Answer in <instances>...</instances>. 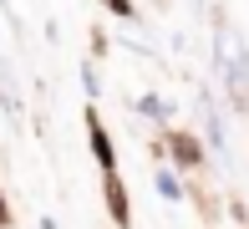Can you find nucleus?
I'll return each instance as SVG.
<instances>
[{
  "instance_id": "nucleus-1",
  "label": "nucleus",
  "mask_w": 249,
  "mask_h": 229,
  "mask_svg": "<svg viewBox=\"0 0 249 229\" xmlns=\"http://www.w3.org/2000/svg\"><path fill=\"white\" fill-rule=\"evenodd\" d=\"M219 66H224V82H229V97L249 102V51L234 31H219Z\"/></svg>"
},
{
  "instance_id": "nucleus-2",
  "label": "nucleus",
  "mask_w": 249,
  "mask_h": 229,
  "mask_svg": "<svg viewBox=\"0 0 249 229\" xmlns=\"http://www.w3.org/2000/svg\"><path fill=\"white\" fill-rule=\"evenodd\" d=\"M92 148H97V158H102V168H107V173H112V148H107V133H102L97 122H92Z\"/></svg>"
},
{
  "instance_id": "nucleus-3",
  "label": "nucleus",
  "mask_w": 249,
  "mask_h": 229,
  "mask_svg": "<svg viewBox=\"0 0 249 229\" xmlns=\"http://www.w3.org/2000/svg\"><path fill=\"white\" fill-rule=\"evenodd\" d=\"M138 112H142V117H168L163 97H142V102H138Z\"/></svg>"
},
{
  "instance_id": "nucleus-4",
  "label": "nucleus",
  "mask_w": 249,
  "mask_h": 229,
  "mask_svg": "<svg viewBox=\"0 0 249 229\" xmlns=\"http://www.w3.org/2000/svg\"><path fill=\"white\" fill-rule=\"evenodd\" d=\"M158 193H163V199H178V193H183V189H178V178L168 173V168L158 173Z\"/></svg>"
}]
</instances>
